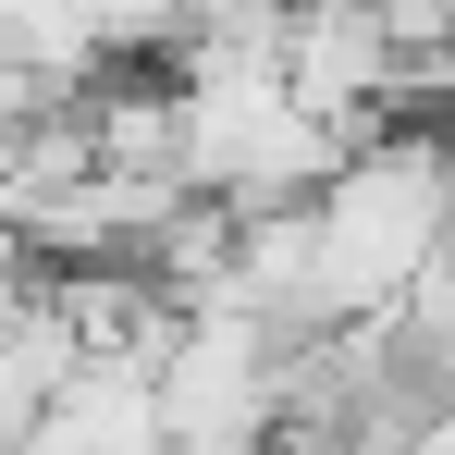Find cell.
I'll list each match as a JSON object with an SVG mask.
<instances>
[{
    "label": "cell",
    "instance_id": "1",
    "mask_svg": "<svg viewBox=\"0 0 455 455\" xmlns=\"http://www.w3.org/2000/svg\"><path fill=\"white\" fill-rule=\"evenodd\" d=\"M307 210H320V320L406 307L455 246V148L431 124H381L345 148V172Z\"/></svg>",
    "mask_w": 455,
    "mask_h": 455
}]
</instances>
